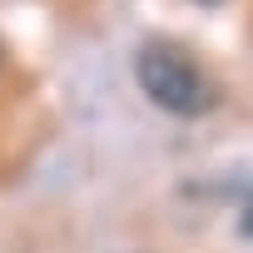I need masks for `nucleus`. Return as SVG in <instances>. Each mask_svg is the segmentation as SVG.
<instances>
[{
	"label": "nucleus",
	"mask_w": 253,
	"mask_h": 253,
	"mask_svg": "<svg viewBox=\"0 0 253 253\" xmlns=\"http://www.w3.org/2000/svg\"><path fill=\"white\" fill-rule=\"evenodd\" d=\"M134 80H139V89L149 94V104H159L164 114H179V119H199V114H209V109L223 99L213 70H209L204 60H194V55H189L184 45H174V40H149V45H139V55H134Z\"/></svg>",
	"instance_id": "f257e3e1"
},
{
	"label": "nucleus",
	"mask_w": 253,
	"mask_h": 253,
	"mask_svg": "<svg viewBox=\"0 0 253 253\" xmlns=\"http://www.w3.org/2000/svg\"><path fill=\"white\" fill-rule=\"evenodd\" d=\"M238 233H243V238H253V189H248V199H243V213H238Z\"/></svg>",
	"instance_id": "f03ea898"
},
{
	"label": "nucleus",
	"mask_w": 253,
	"mask_h": 253,
	"mask_svg": "<svg viewBox=\"0 0 253 253\" xmlns=\"http://www.w3.org/2000/svg\"><path fill=\"white\" fill-rule=\"evenodd\" d=\"M204 5H209V0H204Z\"/></svg>",
	"instance_id": "7ed1b4c3"
}]
</instances>
